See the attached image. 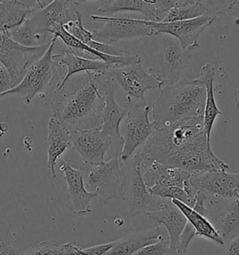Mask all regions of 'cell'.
Instances as JSON below:
<instances>
[{
  "label": "cell",
  "mask_w": 239,
  "mask_h": 255,
  "mask_svg": "<svg viewBox=\"0 0 239 255\" xmlns=\"http://www.w3.org/2000/svg\"><path fill=\"white\" fill-rule=\"evenodd\" d=\"M216 18L217 16L205 14L191 20L169 23L152 22L148 20L147 22L155 31V35H169L176 38L183 49L192 52L200 47L197 43L200 34L206 30Z\"/></svg>",
  "instance_id": "cell-13"
},
{
  "label": "cell",
  "mask_w": 239,
  "mask_h": 255,
  "mask_svg": "<svg viewBox=\"0 0 239 255\" xmlns=\"http://www.w3.org/2000/svg\"><path fill=\"white\" fill-rule=\"evenodd\" d=\"M48 153V169L53 179H56L55 166L60 156L71 146V132L63 127L54 117H51L48 125V135L46 139Z\"/></svg>",
  "instance_id": "cell-21"
},
{
  "label": "cell",
  "mask_w": 239,
  "mask_h": 255,
  "mask_svg": "<svg viewBox=\"0 0 239 255\" xmlns=\"http://www.w3.org/2000/svg\"><path fill=\"white\" fill-rule=\"evenodd\" d=\"M171 201L181 210V212L186 217L187 221L193 225V227L196 231V235L213 240L220 245H224V240L222 239L220 233L218 232L214 228V226L210 224L207 217L195 211L192 207L188 206L185 203L181 202L177 199H173Z\"/></svg>",
  "instance_id": "cell-24"
},
{
  "label": "cell",
  "mask_w": 239,
  "mask_h": 255,
  "mask_svg": "<svg viewBox=\"0 0 239 255\" xmlns=\"http://www.w3.org/2000/svg\"><path fill=\"white\" fill-rule=\"evenodd\" d=\"M108 74L125 93L129 106L146 101L145 94L148 91H161L164 86L158 76L144 69L141 63L112 68Z\"/></svg>",
  "instance_id": "cell-7"
},
{
  "label": "cell",
  "mask_w": 239,
  "mask_h": 255,
  "mask_svg": "<svg viewBox=\"0 0 239 255\" xmlns=\"http://www.w3.org/2000/svg\"><path fill=\"white\" fill-rule=\"evenodd\" d=\"M223 255H239V234L225 244Z\"/></svg>",
  "instance_id": "cell-40"
},
{
  "label": "cell",
  "mask_w": 239,
  "mask_h": 255,
  "mask_svg": "<svg viewBox=\"0 0 239 255\" xmlns=\"http://www.w3.org/2000/svg\"><path fill=\"white\" fill-rule=\"evenodd\" d=\"M206 98V86L198 78L180 79L178 83L164 86L159 98L151 102L155 128L204 117Z\"/></svg>",
  "instance_id": "cell-3"
},
{
  "label": "cell",
  "mask_w": 239,
  "mask_h": 255,
  "mask_svg": "<svg viewBox=\"0 0 239 255\" xmlns=\"http://www.w3.org/2000/svg\"><path fill=\"white\" fill-rule=\"evenodd\" d=\"M234 98H235V104L237 108H239V87L234 90Z\"/></svg>",
  "instance_id": "cell-43"
},
{
  "label": "cell",
  "mask_w": 239,
  "mask_h": 255,
  "mask_svg": "<svg viewBox=\"0 0 239 255\" xmlns=\"http://www.w3.org/2000/svg\"><path fill=\"white\" fill-rule=\"evenodd\" d=\"M0 255H17L14 248L6 241L0 240Z\"/></svg>",
  "instance_id": "cell-41"
},
{
  "label": "cell",
  "mask_w": 239,
  "mask_h": 255,
  "mask_svg": "<svg viewBox=\"0 0 239 255\" xmlns=\"http://www.w3.org/2000/svg\"><path fill=\"white\" fill-rule=\"evenodd\" d=\"M77 248L74 243L60 244L55 241H43L20 255H77Z\"/></svg>",
  "instance_id": "cell-29"
},
{
  "label": "cell",
  "mask_w": 239,
  "mask_h": 255,
  "mask_svg": "<svg viewBox=\"0 0 239 255\" xmlns=\"http://www.w3.org/2000/svg\"><path fill=\"white\" fill-rule=\"evenodd\" d=\"M103 73H82L60 91H54L52 117L70 132L101 129L105 93L100 87Z\"/></svg>",
  "instance_id": "cell-2"
},
{
  "label": "cell",
  "mask_w": 239,
  "mask_h": 255,
  "mask_svg": "<svg viewBox=\"0 0 239 255\" xmlns=\"http://www.w3.org/2000/svg\"><path fill=\"white\" fill-rule=\"evenodd\" d=\"M103 88L105 93V107L102 115L101 131L110 135L113 140L122 144V136L120 135V125L126 116L130 109L128 104L120 105L115 99V88L112 81L104 80Z\"/></svg>",
  "instance_id": "cell-17"
},
{
  "label": "cell",
  "mask_w": 239,
  "mask_h": 255,
  "mask_svg": "<svg viewBox=\"0 0 239 255\" xmlns=\"http://www.w3.org/2000/svg\"><path fill=\"white\" fill-rule=\"evenodd\" d=\"M142 1H144L145 3H147V4H149V5H155L158 0H142Z\"/></svg>",
  "instance_id": "cell-44"
},
{
  "label": "cell",
  "mask_w": 239,
  "mask_h": 255,
  "mask_svg": "<svg viewBox=\"0 0 239 255\" xmlns=\"http://www.w3.org/2000/svg\"><path fill=\"white\" fill-rule=\"evenodd\" d=\"M88 1H92V2H101V3H103L105 5H109V4H111L112 3L114 0H67V2L68 3H74V4H80V3H82V2H88Z\"/></svg>",
  "instance_id": "cell-42"
},
{
  "label": "cell",
  "mask_w": 239,
  "mask_h": 255,
  "mask_svg": "<svg viewBox=\"0 0 239 255\" xmlns=\"http://www.w3.org/2000/svg\"><path fill=\"white\" fill-rule=\"evenodd\" d=\"M146 216L158 225L164 226L169 237L172 252L174 254H178L177 245L179 236L187 224L186 217L181 210L171 202L163 210L149 212L146 214Z\"/></svg>",
  "instance_id": "cell-22"
},
{
  "label": "cell",
  "mask_w": 239,
  "mask_h": 255,
  "mask_svg": "<svg viewBox=\"0 0 239 255\" xmlns=\"http://www.w3.org/2000/svg\"><path fill=\"white\" fill-rule=\"evenodd\" d=\"M210 15L218 16L231 12L238 0H196Z\"/></svg>",
  "instance_id": "cell-32"
},
{
  "label": "cell",
  "mask_w": 239,
  "mask_h": 255,
  "mask_svg": "<svg viewBox=\"0 0 239 255\" xmlns=\"http://www.w3.org/2000/svg\"><path fill=\"white\" fill-rule=\"evenodd\" d=\"M87 187L97 193L98 200L107 204L114 198L123 199L128 193V176L125 164L119 155L99 165L82 164L81 168Z\"/></svg>",
  "instance_id": "cell-4"
},
{
  "label": "cell",
  "mask_w": 239,
  "mask_h": 255,
  "mask_svg": "<svg viewBox=\"0 0 239 255\" xmlns=\"http://www.w3.org/2000/svg\"><path fill=\"white\" fill-rule=\"evenodd\" d=\"M236 198H238V199H239V195H237V197H236Z\"/></svg>",
  "instance_id": "cell-45"
},
{
  "label": "cell",
  "mask_w": 239,
  "mask_h": 255,
  "mask_svg": "<svg viewBox=\"0 0 239 255\" xmlns=\"http://www.w3.org/2000/svg\"><path fill=\"white\" fill-rule=\"evenodd\" d=\"M51 35L60 38L64 41V43L68 47V49L72 51H80L81 53H86L88 55L95 56L98 60L104 61L106 63L112 65L115 68L124 67L129 65H135L140 64L141 58L138 55L135 54H125V55H109L105 53H99L93 48L84 44L81 40L73 37L71 34H69L64 26H57L52 31Z\"/></svg>",
  "instance_id": "cell-19"
},
{
  "label": "cell",
  "mask_w": 239,
  "mask_h": 255,
  "mask_svg": "<svg viewBox=\"0 0 239 255\" xmlns=\"http://www.w3.org/2000/svg\"><path fill=\"white\" fill-rule=\"evenodd\" d=\"M207 201L206 199V196L205 195L201 193V192H196V195H195V203H194V206L193 207L195 211H197L198 213L202 214L203 216L205 217H208L209 215V210L206 208L205 206V202Z\"/></svg>",
  "instance_id": "cell-39"
},
{
  "label": "cell",
  "mask_w": 239,
  "mask_h": 255,
  "mask_svg": "<svg viewBox=\"0 0 239 255\" xmlns=\"http://www.w3.org/2000/svg\"><path fill=\"white\" fill-rule=\"evenodd\" d=\"M7 35L9 38L13 39L15 42L25 47H37V46L44 45L42 42H44L46 39L38 34V32L35 28V26L33 25L28 17L25 19V21L22 24L8 31Z\"/></svg>",
  "instance_id": "cell-28"
},
{
  "label": "cell",
  "mask_w": 239,
  "mask_h": 255,
  "mask_svg": "<svg viewBox=\"0 0 239 255\" xmlns=\"http://www.w3.org/2000/svg\"><path fill=\"white\" fill-rule=\"evenodd\" d=\"M214 68L210 64H206L202 67L200 75L198 77L200 82L205 84L207 89V98L204 113V129L209 140L214 122L219 115H223V113L217 106L214 96Z\"/></svg>",
  "instance_id": "cell-23"
},
{
  "label": "cell",
  "mask_w": 239,
  "mask_h": 255,
  "mask_svg": "<svg viewBox=\"0 0 239 255\" xmlns=\"http://www.w3.org/2000/svg\"><path fill=\"white\" fill-rule=\"evenodd\" d=\"M0 2L9 3L15 6L31 9L34 11L44 8L41 0H0Z\"/></svg>",
  "instance_id": "cell-37"
},
{
  "label": "cell",
  "mask_w": 239,
  "mask_h": 255,
  "mask_svg": "<svg viewBox=\"0 0 239 255\" xmlns=\"http://www.w3.org/2000/svg\"><path fill=\"white\" fill-rule=\"evenodd\" d=\"M34 10L0 2V31H8L22 24Z\"/></svg>",
  "instance_id": "cell-27"
},
{
  "label": "cell",
  "mask_w": 239,
  "mask_h": 255,
  "mask_svg": "<svg viewBox=\"0 0 239 255\" xmlns=\"http://www.w3.org/2000/svg\"><path fill=\"white\" fill-rule=\"evenodd\" d=\"M222 231L220 233L224 244L239 234V201L233 198L224 211L220 213Z\"/></svg>",
  "instance_id": "cell-26"
},
{
  "label": "cell",
  "mask_w": 239,
  "mask_h": 255,
  "mask_svg": "<svg viewBox=\"0 0 239 255\" xmlns=\"http://www.w3.org/2000/svg\"><path fill=\"white\" fill-rule=\"evenodd\" d=\"M168 237L165 228L162 225L135 233L115 241L114 246L104 255H133L134 253L150 244L156 243Z\"/></svg>",
  "instance_id": "cell-20"
},
{
  "label": "cell",
  "mask_w": 239,
  "mask_h": 255,
  "mask_svg": "<svg viewBox=\"0 0 239 255\" xmlns=\"http://www.w3.org/2000/svg\"><path fill=\"white\" fill-rule=\"evenodd\" d=\"M67 4V0H52L48 6L35 10L28 16L40 36L46 38L55 27L64 26L77 19L75 9L71 12Z\"/></svg>",
  "instance_id": "cell-15"
},
{
  "label": "cell",
  "mask_w": 239,
  "mask_h": 255,
  "mask_svg": "<svg viewBox=\"0 0 239 255\" xmlns=\"http://www.w3.org/2000/svg\"><path fill=\"white\" fill-rule=\"evenodd\" d=\"M60 170L64 172L67 180V195L72 204L73 212L77 215L91 214V201L97 198L98 195L86 190L82 170L72 167L64 160H61Z\"/></svg>",
  "instance_id": "cell-16"
},
{
  "label": "cell",
  "mask_w": 239,
  "mask_h": 255,
  "mask_svg": "<svg viewBox=\"0 0 239 255\" xmlns=\"http://www.w3.org/2000/svg\"><path fill=\"white\" fill-rule=\"evenodd\" d=\"M191 184L196 192L205 195L207 201L214 205L231 200L239 195V172L223 170L194 173Z\"/></svg>",
  "instance_id": "cell-11"
},
{
  "label": "cell",
  "mask_w": 239,
  "mask_h": 255,
  "mask_svg": "<svg viewBox=\"0 0 239 255\" xmlns=\"http://www.w3.org/2000/svg\"><path fill=\"white\" fill-rule=\"evenodd\" d=\"M50 41L44 45L25 47L15 42L7 33L0 31V62L6 67L15 87L24 76L33 58H38L48 50Z\"/></svg>",
  "instance_id": "cell-12"
},
{
  "label": "cell",
  "mask_w": 239,
  "mask_h": 255,
  "mask_svg": "<svg viewBox=\"0 0 239 255\" xmlns=\"http://www.w3.org/2000/svg\"><path fill=\"white\" fill-rule=\"evenodd\" d=\"M195 236H196L195 229L193 227V225L187 221L186 225L179 236L178 245H177V252L179 255H182L186 252L191 241L193 240Z\"/></svg>",
  "instance_id": "cell-35"
},
{
  "label": "cell",
  "mask_w": 239,
  "mask_h": 255,
  "mask_svg": "<svg viewBox=\"0 0 239 255\" xmlns=\"http://www.w3.org/2000/svg\"><path fill=\"white\" fill-rule=\"evenodd\" d=\"M58 38L52 36L48 50L41 56L33 61L26 69L22 81L15 87L0 95V98L16 95L28 104L31 100L50 86L57 76V67L53 50Z\"/></svg>",
  "instance_id": "cell-5"
},
{
  "label": "cell",
  "mask_w": 239,
  "mask_h": 255,
  "mask_svg": "<svg viewBox=\"0 0 239 255\" xmlns=\"http://www.w3.org/2000/svg\"><path fill=\"white\" fill-rule=\"evenodd\" d=\"M137 153L164 166L193 174L229 169L228 164L218 157L210 147L204 129V117L157 128Z\"/></svg>",
  "instance_id": "cell-1"
},
{
  "label": "cell",
  "mask_w": 239,
  "mask_h": 255,
  "mask_svg": "<svg viewBox=\"0 0 239 255\" xmlns=\"http://www.w3.org/2000/svg\"><path fill=\"white\" fill-rule=\"evenodd\" d=\"M196 0H158L155 6L158 22H162L172 8L196 4Z\"/></svg>",
  "instance_id": "cell-33"
},
{
  "label": "cell",
  "mask_w": 239,
  "mask_h": 255,
  "mask_svg": "<svg viewBox=\"0 0 239 255\" xmlns=\"http://www.w3.org/2000/svg\"><path fill=\"white\" fill-rule=\"evenodd\" d=\"M114 242L111 243H105L101 245H97L94 247L87 248V249H82V248H77V255H104L107 254L113 246Z\"/></svg>",
  "instance_id": "cell-36"
},
{
  "label": "cell",
  "mask_w": 239,
  "mask_h": 255,
  "mask_svg": "<svg viewBox=\"0 0 239 255\" xmlns=\"http://www.w3.org/2000/svg\"><path fill=\"white\" fill-rule=\"evenodd\" d=\"M125 164L128 176V216L133 218L140 213L163 210L171 200L153 195L145 184L140 167L134 157Z\"/></svg>",
  "instance_id": "cell-9"
},
{
  "label": "cell",
  "mask_w": 239,
  "mask_h": 255,
  "mask_svg": "<svg viewBox=\"0 0 239 255\" xmlns=\"http://www.w3.org/2000/svg\"><path fill=\"white\" fill-rule=\"evenodd\" d=\"M120 11L139 12L145 16L146 20L158 22L156 9L154 5H149L142 0H114L109 5H105L97 10L98 13L110 14Z\"/></svg>",
  "instance_id": "cell-25"
},
{
  "label": "cell",
  "mask_w": 239,
  "mask_h": 255,
  "mask_svg": "<svg viewBox=\"0 0 239 255\" xmlns=\"http://www.w3.org/2000/svg\"><path fill=\"white\" fill-rule=\"evenodd\" d=\"M151 102L143 101L130 105L127 114L126 126L122 136V150L120 153L121 163H127L134 156L135 150L143 146L156 128L152 121H149Z\"/></svg>",
  "instance_id": "cell-6"
},
{
  "label": "cell",
  "mask_w": 239,
  "mask_h": 255,
  "mask_svg": "<svg viewBox=\"0 0 239 255\" xmlns=\"http://www.w3.org/2000/svg\"><path fill=\"white\" fill-rule=\"evenodd\" d=\"M133 255H179L174 254L170 248L169 237L164 240H160L156 243L150 244L146 247L142 248L138 252L134 253Z\"/></svg>",
  "instance_id": "cell-34"
},
{
  "label": "cell",
  "mask_w": 239,
  "mask_h": 255,
  "mask_svg": "<svg viewBox=\"0 0 239 255\" xmlns=\"http://www.w3.org/2000/svg\"><path fill=\"white\" fill-rule=\"evenodd\" d=\"M57 58H60L59 64L67 68V73L63 79L58 82L55 91H60L68 82L70 78L77 74L88 73V72H97L108 74V72L115 68L112 65L106 63L104 61L98 59H89L79 56L74 51L67 49L62 51V53L57 54Z\"/></svg>",
  "instance_id": "cell-18"
},
{
  "label": "cell",
  "mask_w": 239,
  "mask_h": 255,
  "mask_svg": "<svg viewBox=\"0 0 239 255\" xmlns=\"http://www.w3.org/2000/svg\"><path fill=\"white\" fill-rule=\"evenodd\" d=\"M13 88L11 77L6 67L0 62V95Z\"/></svg>",
  "instance_id": "cell-38"
},
{
  "label": "cell",
  "mask_w": 239,
  "mask_h": 255,
  "mask_svg": "<svg viewBox=\"0 0 239 255\" xmlns=\"http://www.w3.org/2000/svg\"><path fill=\"white\" fill-rule=\"evenodd\" d=\"M112 141V137L106 135L101 129L71 132V146L86 165L104 163L105 154L110 150Z\"/></svg>",
  "instance_id": "cell-14"
},
{
  "label": "cell",
  "mask_w": 239,
  "mask_h": 255,
  "mask_svg": "<svg viewBox=\"0 0 239 255\" xmlns=\"http://www.w3.org/2000/svg\"><path fill=\"white\" fill-rule=\"evenodd\" d=\"M192 56V52L183 49L176 38L169 35L163 36L161 47L153 56L156 67L149 71L158 76L164 86L172 85L180 80V74L189 65Z\"/></svg>",
  "instance_id": "cell-8"
},
{
  "label": "cell",
  "mask_w": 239,
  "mask_h": 255,
  "mask_svg": "<svg viewBox=\"0 0 239 255\" xmlns=\"http://www.w3.org/2000/svg\"><path fill=\"white\" fill-rule=\"evenodd\" d=\"M208 14L206 9L199 4H192L184 7L172 8L168 11V13L164 17L162 22L169 23V22H176V21H184V20H191L202 15Z\"/></svg>",
  "instance_id": "cell-30"
},
{
  "label": "cell",
  "mask_w": 239,
  "mask_h": 255,
  "mask_svg": "<svg viewBox=\"0 0 239 255\" xmlns=\"http://www.w3.org/2000/svg\"><path fill=\"white\" fill-rule=\"evenodd\" d=\"M90 18L94 22L104 23L102 27L92 31L94 39L98 42L112 44L121 39L155 35L147 20L104 15H91Z\"/></svg>",
  "instance_id": "cell-10"
},
{
  "label": "cell",
  "mask_w": 239,
  "mask_h": 255,
  "mask_svg": "<svg viewBox=\"0 0 239 255\" xmlns=\"http://www.w3.org/2000/svg\"><path fill=\"white\" fill-rule=\"evenodd\" d=\"M76 14H77V19L72 22H69L64 25V28L71 34L73 37L78 38L81 40L84 44L88 45L92 40H94L93 37V32L87 30L83 24H82V12L78 9L75 8Z\"/></svg>",
  "instance_id": "cell-31"
}]
</instances>
